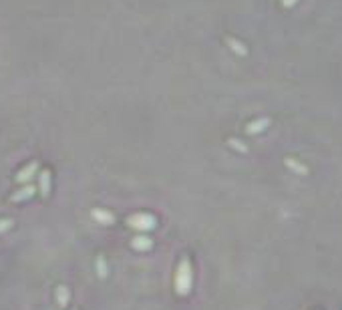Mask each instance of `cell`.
Returning a JSON list of instances; mask_svg holds the SVG:
<instances>
[{
    "label": "cell",
    "instance_id": "4",
    "mask_svg": "<svg viewBox=\"0 0 342 310\" xmlns=\"http://www.w3.org/2000/svg\"><path fill=\"white\" fill-rule=\"evenodd\" d=\"M91 218L103 226H111V224H115V214H111L107 210H93L91 212Z\"/></svg>",
    "mask_w": 342,
    "mask_h": 310
},
{
    "label": "cell",
    "instance_id": "11",
    "mask_svg": "<svg viewBox=\"0 0 342 310\" xmlns=\"http://www.w3.org/2000/svg\"><path fill=\"white\" fill-rule=\"evenodd\" d=\"M12 220H0V234H2V232H6V230H10L12 228Z\"/></svg>",
    "mask_w": 342,
    "mask_h": 310
},
{
    "label": "cell",
    "instance_id": "6",
    "mask_svg": "<svg viewBox=\"0 0 342 310\" xmlns=\"http://www.w3.org/2000/svg\"><path fill=\"white\" fill-rule=\"evenodd\" d=\"M34 185H30V183H26L24 187H20L16 193H12L10 196V202H26V200H30L32 196H34Z\"/></svg>",
    "mask_w": 342,
    "mask_h": 310
},
{
    "label": "cell",
    "instance_id": "2",
    "mask_svg": "<svg viewBox=\"0 0 342 310\" xmlns=\"http://www.w3.org/2000/svg\"><path fill=\"white\" fill-rule=\"evenodd\" d=\"M127 224L137 232H149V230L157 228V220L151 214H135V216L127 218Z\"/></svg>",
    "mask_w": 342,
    "mask_h": 310
},
{
    "label": "cell",
    "instance_id": "3",
    "mask_svg": "<svg viewBox=\"0 0 342 310\" xmlns=\"http://www.w3.org/2000/svg\"><path fill=\"white\" fill-rule=\"evenodd\" d=\"M36 173H39V163H36V161H32V163H28L26 167H22L18 173H16V181L18 183H28Z\"/></svg>",
    "mask_w": 342,
    "mask_h": 310
},
{
    "label": "cell",
    "instance_id": "12",
    "mask_svg": "<svg viewBox=\"0 0 342 310\" xmlns=\"http://www.w3.org/2000/svg\"><path fill=\"white\" fill-rule=\"evenodd\" d=\"M227 45H232V49H234V51H238V53H246V49H242V45H240V43H236L234 38H227Z\"/></svg>",
    "mask_w": 342,
    "mask_h": 310
},
{
    "label": "cell",
    "instance_id": "8",
    "mask_svg": "<svg viewBox=\"0 0 342 310\" xmlns=\"http://www.w3.org/2000/svg\"><path fill=\"white\" fill-rule=\"evenodd\" d=\"M268 125H270V119H258V121H252V123L246 127V131H248L250 135H256V133L264 131Z\"/></svg>",
    "mask_w": 342,
    "mask_h": 310
},
{
    "label": "cell",
    "instance_id": "10",
    "mask_svg": "<svg viewBox=\"0 0 342 310\" xmlns=\"http://www.w3.org/2000/svg\"><path fill=\"white\" fill-rule=\"evenodd\" d=\"M97 270H99V274L105 278L107 276V262H105V258L103 256H99L97 258Z\"/></svg>",
    "mask_w": 342,
    "mask_h": 310
},
{
    "label": "cell",
    "instance_id": "5",
    "mask_svg": "<svg viewBox=\"0 0 342 310\" xmlns=\"http://www.w3.org/2000/svg\"><path fill=\"white\" fill-rule=\"evenodd\" d=\"M131 248L137 250V252H147L153 248V240H151L149 236H135L131 240Z\"/></svg>",
    "mask_w": 342,
    "mask_h": 310
},
{
    "label": "cell",
    "instance_id": "9",
    "mask_svg": "<svg viewBox=\"0 0 342 310\" xmlns=\"http://www.w3.org/2000/svg\"><path fill=\"white\" fill-rule=\"evenodd\" d=\"M68 298H70L68 288L67 286H59L57 288V302H59V306H67L68 304Z\"/></svg>",
    "mask_w": 342,
    "mask_h": 310
},
{
    "label": "cell",
    "instance_id": "14",
    "mask_svg": "<svg viewBox=\"0 0 342 310\" xmlns=\"http://www.w3.org/2000/svg\"><path fill=\"white\" fill-rule=\"evenodd\" d=\"M72 310H77V308H72Z\"/></svg>",
    "mask_w": 342,
    "mask_h": 310
},
{
    "label": "cell",
    "instance_id": "13",
    "mask_svg": "<svg viewBox=\"0 0 342 310\" xmlns=\"http://www.w3.org/2000/svg\"><path fill=\"white\" fill-rule=\"evenodd\" d=\"M227 143H230L232 147H236V149H240V151H246V147H244V145H240V141H238V139H230Z\"/></svg>",
    "mask_w": 342,
    "mask_h": 310
},
{
    "label": "cell",
    "instance_id": "7",
    "mask_svg": "<svg viewBox=\"0 0 342 310\" xmlns=\"http://www.w3.org/2000/svg\"><path fill=\"white\" fill-rule=\"evenodd\" d=\"M39 191L41 196L47 198L51 191V171H39Z\"/></svg>",
    "mask_w": 342,
    "mask_h": 310
},
{
    "label": "cell",
    "instance_id": "1",
    "mask_svg": "<svg viewBox=\"0 0 342 310\" xmlns=\"http://www.w3.org/2000/svg\"><path fill=\"white\" fill-rule=\"evenodd\" d=\"M192 282H194V272H192V262L189 258H181L177 272H175V292L177 296H187L192 292Z\"/></svg>",
    "mask_w": 342,
    "mask_h": 310
}]
</instances>
